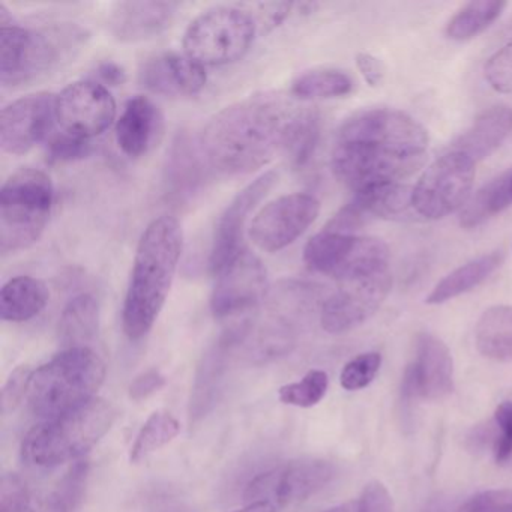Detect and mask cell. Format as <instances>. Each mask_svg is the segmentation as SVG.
<instances>
[{"instance_id": "25", "label": "cell", "mask_w": 512, "mask_h": 512, "mask_svg": "<svg viewBox=\"0 0 512 512\" xmlns=\"http://www.w3.org/2000/svg\"><path fill=\"white\" fill-rule=\"evenodd\" d=\"M512 134V109L494 106L482 112L454 143L451 151L460 152L478 163L493 155Z\"/></svg>"}, {"instance_id": "10", "label": "cell", "mask_w": 512, "mask_h": 512, "mask_svg": "<svg viewBox=\"0 0 512 512\" xmlns=\"http://www.w3.org/2000/svg\"><path fill=\"white\" fill-rule=\"evenodd\" d=\"M475 164L460 152L449 151L425 169L413 187V209L419 217L439 220L463 209L475 181Z\"/></svg>"}, {"instance_id": "30", "label": "cell", "mask_w": 512, "mask_h": 512, "mask_svg": "<svg viewBox=\"0 0 512 512\" xmlns=\"http://www.w3.org/2000/svg\"><path fill=\"white\" fill-rule=\"evenodd\" d=\"M100 328V305L89 293L68 302L59 320V340L65 349L88 347Z\"/></svg>"}, {"instance_id": "39", "label": "cell", "mask_w": 512, "mask_h": 512, "mask_svg": "<svg viewBox=\"0 0 512 512\" xmlns=\"http://www.w3.org/2000/svg\"><path fill=\"white\" fill-rule=\"evenodd\" d=\"M382 356L377 352L361 353L344 365L340 383L346 391H359L367 388L379 373Z\"/></svg>"}, {"instance_id": "5", "label": "cell", "mask_w": 512, "mask_h": 512, "mask_svg": "<svg viewBox=\"0 0 512 512\" xmlns=\"http://www.w3.org/2000/svg\"><path fill=\"white\" fill-rule=\"evenodd\" d=\"M106 379V365L91 347L64 349L34 370L28 400L38 418L52 419L95 398Z\"/></svg>"}, {"instance_id": "53", "label": "cell", "mask_w": 512, "mask_h": 512, "mask_svg": "<svg viewBox=\"0 0 512 512\" xmlns=\"http://www.w3.org/2000/svg\"><path fill=\"white\" fill-rule=\"evenodd\" d=\"M40 512H67L65 509L59 508V506L52 505L50 502H44L43 508Z\"/></svg>"}, {"instance_id": "50", "label": "cell", "mask_w": 512, "mask_h": 512, "mask_svg": "<svg viewBox=\"0 0 512 512\" xmlns=\"http://www.w3.org/2000/svg\"><path fill=\"white\" fill-rule=\"evenodd\" d=\"M98 79L104 83V85L113 86H122L125 82H127V73H125L124 68L121 65L116 64V62L106 61L101 62L97 67Z\"/></svg>"}, {"instance_id": "35", "label": "cell", "mask_w": 512, "mask_h": 512, "mask_svg": "<svg viewBox=\"0 0 512 512\" xmlns=\"http://www.w3.org/2000/svg\"><path fill=\"white\" fill-rule=\"evenodd\" d=\"M254 331H256V335H253V326H251L250 338H253V343H251L253 355L251 356L259 361L263 362L284 356L295 346V334H293L292 326L286 320H271Z\"/></svg>"}, {"instance_id": "23", "label": "cell", "mask_w": 512, "mask_h": 512, "mask_svg": "<svg viewBox=\"0 0 512 512\" xmlns=\"http://www.w3.org/2000/svg\"><path fill=\"white\" fill-rule=\"evenodd\" d=\"M176 2H119L109 17V29L121 43H139L163 34L175 19Z\"/></svg>"}, {"instance_id": "51", "label": "cell", "mask_w": 512, "mask_h": 512, "mask_svg": "<svg viewBox=\"0 0 512 512\" xmlns=\"http://www.w3.org/2000/svg\"><path fill=\"white\" fill-rule=\"evenodd\" d=\"M233 512H277V508L268 502H253Z\"/></svg>"}, {"instance_id": "12", "label": "cell", "mask_w": 512, "mask_h": 512, "mask_svg": "<svg viewBox=\"0 0 512 512\" xmlns=\"http://www.w3.org/2000/svg\"><path fill=\"white\" fill-rule=\"evenodd\" d=\"M391 289L389 268L343 281L340 289L323 302L322 328L329 334H344L358 328L377 313Z\"/></svg>"}, {"instance_id": "11", "label": "cell", "mask_w": 512, "mask_h": 512, "mask_svg": "<svg viewBox=\"0 0 512 512\" xmlns=\"http://www.w3.org/2000/svg\"><path fill=\"white\" fill-rule=\"evenodd\" d=\"M334 464L317 458L287 461L259 473L248 482L245 502H268L286 508L305 502L322 491L334 479Z\"/></svg>"}, {"instance_id": "9", "label": "cell", "mask_w": 512, "mask_h": 512, "mask_svg": "<svg viewBox=\"0 0 512 512\" xmlns=\"http://www.w3.org/2000/svg\"><path fill=\"white\" fill-rule=\"evenodd\" d=\"M304 262L310 271L343 283L389 268V250L377 238L323 230L305 245Z\"/></svg>"}, {"instance_id": "14", "label": "cell", "mask_w": 512, "mask_h": 512, "mask_svg": "<svg viewBox=\"0 0 512 512\" xmlns=\"http://www.w3.org/2000/svg\"><path fill=\"white\" fill-rule=\"evenodd\" d=\"M116 101L106 86L79 80L56 95V122L64 133L91 140L112 127Z\"/></svg>"}, {"instance_id": "18", "label": "cell", "mask_w": 512, "mask_h": 512, "mask_svg": "<svg viewBox=\"0 0 512 512\" xmlns=\"http://www.w3.org/2000/svg\"><path fill=\"white\" fill-rule=\"evenodd\" d=\"M56 122V95L49 92L26 95L0 113V148L5 154H28L52 136Z\"/></svg>"}, {"instance_id": "37", "label": "cell", "mask_w": 512, "mask_h": 512, "mask_svg": "<svg viewBox=\"0 0 512 512\" xmlns=\"http://www.w3.org/2000/svg\"><path fill=\"white\" fill-rule=\"evenodd\" d=\"M328 374L322 370H311L299 382L287 383L278 389V400L287 406L308 407L316 406L328 391Z\"/></svg>"}, {"instance_id": "36", "label": "cell", "mask_w": 512, "mask_h": 512, "mask_svg": "<svg viewBox=\"0 0 512 512\" xmlns=\"http://www.w3.org/2000/svg\"><path fill=\"white\" fill-rule=\"evenodd\" d=\"M320 140V118L313 110L304 109L290 133L286 152L292 166L304 167L316 152Z\"/></svg>"}, {"instance_id": "3", "label": "cell", "mask_w": 512, "mask_h": 512, "mask_svg": "<svg viewBox=\"0 0 512 512\" xmlns=\"http://www.w3.org/2000/svg\"><path fill=\"white\" fill-rule=\"evenodd\" d=\"M89 34L74 23L28 29L0 28V83L13 89L70 64L88 43Z\"/></svg>"}, {"instance_id": "40", "label": "cell", "mask_w": 512, "mask_h": 512, "mask_svg": "<svg viewBox=\"0 0 512 512\" xmlns=\"http://www.w3.org/2000/svg\"><path fill=\"white\" fill-rule=\"evenodd\" d=\"M92 154L91 140L73 136V134L58 133L50 136L47 142V160L52 164L73 163L83 160Z\"/></svg>"}, {"instance_id": "7", "label": "cell", "mask_w": 512, "mask_h": 512, "mask_svg": "<svg viewBox=\"0 0 512 512\" xmlns=\"http://www.w3.org/2000/svg\"><path fill=\"white\" fill-rule=\"evenodd\" d=\"M257 31L259 23L251 11L236 5H218L188 25L182 46L185 55L203 67H221L244 58Z\"/></svg>"}, {"instance_id": "46", "label": "cell", "mask_w": 512, "mask_h": 512, "mask_svg": "<svg viewBox=\"0 0 512 512\" xmlns=\"http://www.w3.org/2000/svg\"><path fill=\"white\" fill-rule=\"evenodd\" d=\"M356 512H395L394 500L388 488L379 481L365 485Z\"/></svg>"}, {"instance_id": "34", "label": "cell", "mask_w": 512, "mask_h": 512, "mask_svg": "<svg viewBox=\"0 0 512 512\" xmlns=\"http://www.w3.org/2000/svg\"><path fill=\"white\" fill-rule=\"evenodd\" d=\"M179 431H181V424L172 413L163 412V410L152 413L140 428L139 434L131 446V463H140L158 449L169 445L178 436Z\"/></svg>"}, {"instance_id": "13", "label": "cell", "mask_w": 512, "mask_h": 512, "mask_svg": "<svg viewBox=\"0 0 512 512\" xmlns=\"http://www.w3.org/2000/svg\"><path fill=\"white\" fill-rule=\"evenodd\" d=\"M319 212V200L311 194L278 197L257 212L250 227L251 241L266 253H277L301 238Z\"/></svg>"}, {"instance_id": "49", "label": "cell", "mask_w": 512, "mask_h": 512, "mask_svg": "<svg viewBox=\"0 0 512 512\" xmlns=\"http://www.w3.org/2000/svg\"><path fill=\"white\" fill-rule=\"evenodd\" d=\"M356 65H358L359 73L364 77L365 82L376 88L380 83L383 82L385 77V67L382 62L376 58V56L370 55V53H358L356 55Z\"/></svg>"}, {"instance_id": "21", "label": "cell", "mask_w": 512, "mask_h": 512, "mask_svg": "<svg viewBox=\"0 0 512 512\" xmlns=\"http://www.w3.org/2000/svg\"><path fill=\"white\" fill-rule=\"evenodd\" d=\"M209 166L199 140L181 131L167 152L164 166V196L170 202L185 203L202 190L208 181Z\"/></svg>"}, {"instance_id": "54", "label": "cell", "mask_w": 512, "mask_h": 512, "mask_svg": "<svg viewBox=\"0 0 512 512\" xmlns=\"http://www.w3.org/2000/svg\"><path fill=\"white\" fill-rule=\"evenodd\" d=\"M325 512H350V506L349 505L334 506V508L328 509V511H325Z\"/></svg>"}, {"instance_id": "47", "label": "cell", "mask_w": 512, "mask_h": 512, "mask_svg": "<svg viewBox=\"0 0 512 512\" xmlns=\"http://www.w3.org/2000/svg\"><path fill=\"white\" fill-rule=\"evenodd\" d=\"M167 379L157 368L143 371L139 376L134 377L128 388V395L133 401H143L161 391L166 386Z\"/></svg>"}, {"instance_id": "44", "label": "cell", "mask_w": 512, "mask_h": 512, "mask_svg": "<svg viewBox=\"0 0 512 512\" xmlns=\"http://www.w3.org/2000/svg\"><path fill=\"white\" fill-rule=\"evenodd\" d=\"M455 512H512V490H487L467 499Z\"/></svg>"}, {"instance_id": "22", "label": "cell", "mask_w": 512, "mask_h": 512, "mask_svg": "<svg viewBox=\"0 0 512 512\" xmlns=\"http://www.w3.org/2000/svg\"><path fill=\"white\" fill-rule=\"evenodd\" d=\"M140 83L152 94L164 97H194L205 89L206 71L203 65L187 55L161 53L143 62Z\"/></svg>"}, {"instance_id": "27", "label": "cell", "mask_w": 512, "mask_h": 512, "mask_svg": "<svg viewBox=\"0 0 512 512\" xmlns=\"http://www.w3.org/2000/svg\"><path fill=\"white\" fill-rule=\"evenodd\" d=\"M50 301L46 284L29 275L11 278L0 290V317L22 323L37 317Z\"/></svg>"}, {"instance_id": "48", "label": "cell", "mask_w": 512, "mask_h": 512, "mask_svg": "<svg viewBox=\"0 0 512 512\" xmlns=\"http://www.w3.org/2000/svg\"><path fill=\"white\" fill-rule=\"evenodd\" d=\"M293 8L295 5L289 4V2L259 4L257 5V23H260L259 26H263L266 31H272L290 16Z\"/></svg>"}, {"instance_id": "31", "label": "cell", "mask_w": 512, "mask_h": 512, "mask_svg": "<svg viewBox=\"0 0 512 512\" xmlns=\"http://www.w3.org/2000/svg\"><path fill=\"white\" fill-rule=\"evenodd\" d=\"M512 206V169L479 188L461 209L460 224L475 229Z\"/></svg>"}, {"instance_id": "17", "label": "cell", "mask_w": 512, "mask_h": 512, "mask_svg": "<svg viewBox=\"0 0 512 512\" xmlns=\"http://www.w3.org/2000/svg\"><path fill=\"white\" fill-rule=\"evenodd\" d=\"M277 179L278 173L275 170L263 173L239 191L218 218L208 260L209 271L215 277L245 250L244 229L248 217L265 199Z\"/></svg>"}, {"instance_id": "2", "label": "cell", "mask_w": 512, "mask_h": 512, "mask_svg": "<svg viewBox=\"0 0 512 512\" xmlns=\"http://www.w3.org/2000/svg\"><path fill=\"white\" fill-rule=\"evenodd\" d=\"M182 250L184 232L175 217L155 218L140 236L122 308V328L130 340H140L154 328L169 298Z\"/></svg>"}, {"instance_id": "20", "label": "cell", "mask_w": 512, "mask_h": 512, "mask_svg": "<svg viewBox=\"0 0 512 512\" xmlns=\"http://www.w3.org/2000/svg\"><path fill=\"white\" fill-rule=\"evenodd\" d=\"M253 322L242 320L227 328L217 341L203 353L194 377L190 398L191 424L202 421L217 404L229 371L230 359L247 341Z\"/></svg>"}, {"instance_id": "29", "label": "cell", "mask_w": 512, "mask_h": 512, "mask_svg": "<svg viewBox=\"0 0 512 512\" xmlns=\"http://www.w3.org/2000/svg\"><path fill=\"white\" fill-rule=\"evenodd\" d=\"M478 352L493 361H512V307L494 305L479 317L475 328Z\"/></svg>"}, {"instance_id": "15", "label": "cell", "mask_w": 512, "mask_h": 512, "mask_svg": "<svg viewBox=\"0 0 512 512\" xmlns=\"http://www.w3.org/2000/svg\"><path fill=\"white\" fill-rule=\"evenodd\" d=\"M268 289L265 265L245 248L217 275L211 295L212 316L227 320L248 313L266 298Z\"/></svg>"}, {"instance_id": "41", "label": "cell", "mask_w": 512, "mask_h": 512, "mask_svg": "<svg viewBox=\"0 0 512 512\" xmlns=\"http://www.w3.org/2000/svg\"><path fill=\"white\" fill-rule=\"evenodd\" d=\"M484 76L494 91L499 94H512V41L488 58Z\"/></svg>"}, {"instance_id": "19", "label": "cell", "mask_w": 512, "mask_h": 512, "mask_svg": "<svg viewBox=\"0 0 512 512\" xmlns=\"http://www.w3.org/2000/svg\"><path fill=\"white\" fill-rule=\"evenodd\" d=\"M338 142H376L427 154L425 128L406 113L392 109H371L347 119L338 131Z\"/></svg>"}, {"instance_id": "1", "label": "cell", "mask_w": 512, "mask_h": 512, "mask_svg": "<svg viewBox=\"0 0 512 512\" xmlns=\"http://www.w3.org/2000/svg\"><path fill=\"white\" fill-rule=\"evenodd\" d=\"M302 107L281 92H266L218 112L199 137L209 166L223 175H244L286 152Z\"/></svg>"}, {"instance_id": "16", "label": "cell", "mask_w": 512, "mask_h": 512, "mask_svg": "<svg viewBox=\"0 0 512 512\" xmlns=\"http://www.w3.org/2000/svg\"><path fill=\"white\" fill-rule=\"evenodd\" d=\"M454 391V361L451 350L440 338L421 332L416 335L413 359L404 370L401 397L413 400H443Z\"/></svg>"}, {"instance_id": "42", "label": "cell", "mask_w": 512, "mask_h": 512, "mask_svg": "<svg viewBox=\"0 0 512 512\" xmlns=\"http://www.w3.org/2000/svg\"><path fill=\"white\" fill-rule=\"evenodd\" d=\"M31 511L28 485L16 473H7L0 482V512Z\"/></svg>"}, {"instance_id": "43", "label": "cell", "mask_w": 512, "mask_h": 512, "mask_svg": "<svg viewBox=\"0 0 512 512\" xmlns=\"http://www.w3.org/2000/svg\"><path fill=\"white\" fill-rule=\"evenodd\" d=\"M499 434L494 436L493 454L497 464L506 463L512 457V401H503L494 413Z\"/></svg>"}, {"instance_id": "28", "label": "cell", "mask_w": 512, "mask_h": 512, "mask_svg": "<svg viewBox=\"0 0 512 512\" xmlns=\"http://www.w3.org/2000/svg\"><path fill=\"white\" fill-rule=\"evenodd\" d=\"M412 197L413 188L404 185L403 182H392L364 188L355 193L350 203L367 221L371 218L406 220L415 212Z\"/></svg>"}, {"instance_id": "32", "label": "cell", "mask_w": 512, "mask_h": 512, "mask_svg": "<svg viewBox=\"0 0 512 512\" xmlns=\"http://www.w3.org/2000/svg\"><path fill=\"white\" fill-rule=\"evenodd\" d=\"M506 2L500 0H473L457 11L446 25V37L454 41H469L487 31L500 16Z\"/></svg>"}, {"instance_id": "8", "label": "cell", "mask_w": 512, "mask_h": 512, "mask_svg": "<svg viewBox=\"0 0 512 512\" xmlns=\"http://www.w3.org/2000/svg\"><path fill=\"white\" fill-rule=\"evenodd\" d=\"M425 155L380 143L337 142L331 169L341 184L358 193L373 185L403 182L424 167Z\"/></svg>"}, {"instance_id": "45", "label": "cell", "mask_w": 512, "mask_h": 512, "mask_svg": "<svg viewBox=\"0 0 512 512\" xmlns=\"http://www.w3.org/2000/svg\"><path fill=\"white\" fill-rule=\"evenodd\" d=\"M32 373H34V370H31L28 365H22V367H17L8 377L4 391H2V412L5 415L14 412L22 403L23 398L28 397Z\"/></svg>"}, {"instance_id": "4", "label": "cell", "mask_w": 512, "mask_h": 512, "mask_svg": "<svg viewBox=\"0 0 512 512\" xmlns=\"http://www.w3.org/2000/svg\"><path fill=\"white\" fill-rule=\"evenodd\" d=\"M116 418L110 401L92 398L29 430L22 443L23 460L43 469L79 461L112 430Z\"/></svg>"}, {"instance_id": "24", "label": "cell", "mask_w": 512, "mask_h": 512, "mask_svg": "<svg viewBox=\"0 0 512 512\" xmlns=\"http://www.w3.org/2000/svg\"><path fill=\"white\" fill-rule=\"evenodd\" d=\"M163 133V113L154 101L143 95L131 98L116 121V142L130 158L148 154L160 143Z\"/></svg>"}, {"instance_id": "33", "label": "cell", "mask_w": 512, "mask_h": 512, "mask_svg": "<svg viewBox=\"0 0 512 512\" xmlns=\"http://www.w3.org/2000/svg\"><path fill=\"white\" fill-rule=\"evenodd\" d=\"M352 91V79L343 71L329 68L307 71L292 83V95L298 100H329L346 97Z\"/></svg>"}, {"instance_id": "26", "label": "cell", "mask_w": 512, "mask_h": 512, "mask_svg": "<svg viewBox=\"0 0 512 512\" xmlns=\"http://www.w3.org/2000/svg\"><path fill=\"white\" fill-rule=\"evenodd\" d=\"M503 260H505V253L502 250L490 251L469 260L442 278L431 290L425 302L430 305L445 304L464 293L472 292L503 265Z\"/></svg>"}, {"instance_id": "38", "label": "cell", "mask_w": 512, "mask_h": 512, "mask_svg": "<svg viewBox=\"0 0 512 512\" xmlns=\"http://www.w3.org/2000/svg\"><path fill=\"white\" fill-rule=\"evenodd\" d=\"M89 463L77 461L59 482L56 490L47 497V502L53 503L67 512H76L85 496L88 484Z\"/></svg>"}, {"instance_id": "52", "label": "cell", "mask_w": 512, "mask_h": 512, "mask_svg": "<svg viewBox=\"0 0 512 512\" xmlns=\"http://www.w3.org/2000/svg\"><path fill=\"white\" fill-rule=\"evenodd\" d=\"M445 505H443L442 500H434V502H431L430 505H428V508L425 509L424 512H445Z\"/></svg>"}, {"instance_id": "6", "label": "cell", "mask_w": 512, "mask_h": 512, "mask_svg": "<svg viewBox=\"0 0 512 512\" xmlns=\"http://www.w3.org/2000/svg\"><path fill=\"white\" fill-rule=\"evenodd\" d=\"M55 205V187L43 170H17L0 188V253H17L40 241Z\"/></svg>"}]
</instances>
